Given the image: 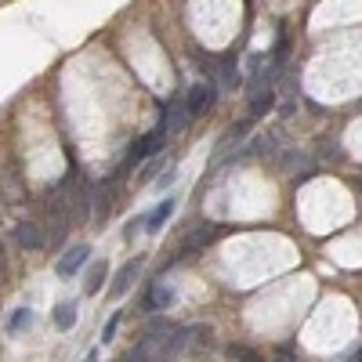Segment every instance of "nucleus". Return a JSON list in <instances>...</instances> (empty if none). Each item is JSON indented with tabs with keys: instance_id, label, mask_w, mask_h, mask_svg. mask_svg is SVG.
I'll return each instance as SVG.
<instances>
[{
	"instance_id": "nucleus-11",
	"label": "nucleus",
	"mask_w": 362,
	"mask_h": 362,
	"mask_svg": "<svg viewBox=\"0 0 362 362\" xmlns=\"http://www.w3.org/2000/svg\"><path fill=\"white\" fill-rule=\"evenodd\" d=\"M54 326L58 329H73L76 326V300H66V305L54 308Z\"/></svg>"
},
{
	"instance_id": "nucleus-9",
	"label": "nucleus",
	"mask_w": 362,
	"mask_h": 362,
	"mask_svg": "<svg viewBox=\"0 0 362 362\" xmlns=\"http://www.w3.org/2000/svg\"><path fill=\"white\" fill-rule=\"evenodd\" d=\"M272 105H276V90H272V87H264V90H250V119L264 116Z\"/></svg>"
},
{
	"instance_id": "nucleus-15",
	"label": "nucleus",
	"mask_w": 362,
	"mask_h": 362,
	"mask_svg": "<svg viewBox=\"0 0 362 362\" xmlns=\"http://www.w3.org/2000/svg\"><path fill=\"white\" fill-rule=\"evenodd\" d=\"M228 355H232L235 362H261V355H257V351H250V348H239V344H235V348H228Z\"/></svg>"
},
{
	"instance_id": "nucleus-17",
	"label": "nucleus",
	"mask_w": 362,
	"mask_h": 362,
	"mask_svg": "<svg viewBox=\"0 0 362 362\" xmlns=\"http://www.w3.org/2000/svg\"><path fill=\"white\" fill-rule=\"evenodd\" d=\"M0 272H4V243H0Z\"/></svg>"
},
{
	"instance_id": "nucleus-1",
	"label": "nucleus",
	"mask_w": 362,
	"mask_h": 362,
	"mask_svg": "<svg viewBox=\"0 0 362 362\" xmlns=\"http://www.w3.org/2000/svg\"><path fill=\"white\" fill-rule=\"evenodd\" d=\"M163 145H167V127L160 124L156 131H148L134 148H131V153H127V163H124V174L138 163V160H145V156H156V153H163Z\"/></svg>"
},
{
	"instance_id": "nucleus-12",
	"label": "nucleus",
	"mask_w": 362,
	"mask_h": 362,
	"mask_svg": "<svg viewBox=\"0 0 362 362\" xmlns=\"http://www.w3.org/2000/svg\"><path fill=\"white\" fill-rule=\"evenodd\" d=\"M33 322V312L29 308H18V312H11V319H8V334H22V329Z\"/></svg>"
},
{
	"instance_id": "nucleus-10",
	"label": "nucleus",
	"mask_w": 362,
	"mask_h": 362,
	"mask_svg": "<svg viewBox=\"0 0 362 362\" xmlns=\"http://www.w3.org/2000/svg\"><path fill=\"white\" fill-rule=\"evenodd\" d=\"M170 214H174V199H163V203L153 210V214L145 218V232H160V228H163V221H167Z\"/></svg>"
},
{
	"instance_id": "nucleus-5",
	"label": "nucleus",
	"mask_w": 362,
	"mask_h": 362,
	"mask_svg": "<svg viewBox=\"0 0 362 362\" xmlns=\"http://www.w3.org/2000/svg\"><path fill=\"white\" fill-rule=\"evenodd\" d=\"M87 257H90V247H83V243H76V247H69L62 257H58V264H54V272H58V276H62V279H73L76 276V272L87 264Z\"/></svg>"
},
{
	"instance_id": "nucleus-6",
	"label": "nucleus",
	"mask_w": 362,
	"mask_h": 362,
	"mask_svg": "<svg viewBox=\"0 0 362 362\" xmlns=\"http://www.w3.org/2000/svg\"><path fill=\"white\" fill-rule=\"evenodd\" d=\"M15 243H18V250H40V247L47 243L44 225H37V221H22V225H15Z\"/></svg>"
},
{
	"instance_id": "nucleus-8",
	"label": "nucleus",
	"mask_w": 362,
	"mask_h": 362,
	"mask_svg": "<svg viewBox=\"0 0 362 362\" xmlns=\"http://www.w3.org/2000/svg\"><path fill=\"white\" fill-rule=\"evenodd\" d=\"M170 305H174V290H170V283H153V290H148V297H145V308L167 312Z\"/></svg>"
},
{
	"instance_id": "nucleus-13",
	"label": "nucleus",
	"mask_w": 362,
	"mask_h": 362,
	"mask_svg": "<svg viewBox=\"0 0 362 362\" xmlns=\"http://www.w3.org/2000/svg\"><path fill=\"white\" fill-rule=\"evenodd\" d=\"M279 163H283V170H286V174H293L297 167H305L308 160H305V153H293V148H290V153H283V156H279Z\"/></svg>"
},
{
	"instance_id": "nucleus-14",
	"label": "nucleus",
	"mask_w": 362,
	"mask_h": 362,
	"mask_svg": "<svg viewBox=\"0 0 362 362\" xmlns=\"http://www.w3.org/2000/svg\"><path fill=\"white\" fill-rule=\"evenodd\" d=\"M221 83H225V87H235V83H239V73H235V58H232V54H228L225 62H221Z\"/></svg>"
},
{
	"instance_id": "nucleus-16",
	"label": "nucleus",
	"mask_w": 362,
	"mask_h": 362,
	"mask_svg": "<svg viewBox=\"0 0 362 362\" xmlns=\"http://www.w3.org/2000/svg\"><path fill=\"white\" fill-rule=\"evenodd\" d=\"M119 319H124V315L116 312V315H112V319L105 322V329H102V341H112V337H116V329H119Z\"/></svg>"
},
{
	"instance_id": "nucleus-2",
	"label": "nucleus",
	"mask_w": 362,
	"mask_h": 362,
	"mask_svg": "<svg viewBox=\"0 0 362 362\" xmlns=\"http://www.w3.org/2000/svg\"><path fill=\"white\" fill-rule=\"evenodd\" d=\"M189 109H185V95H181V90H177V95L167 102V109H163V127H167V134H177V131H185L189 127Z\"/></svg>"
},
{
	"instance_id": "nucleus-3",
	"label": "nucleus",
	"mask_w": 362,
	"mask_h": 362,
	"mask_svg": "<svg viewBox=\"0 0 362 362\" xmlns=\"http://www.w3.org/2000/svg\"><path fill=\"white\" fill-rule=\"evenodd\" d=\"M214 98H218V87H214V83H196V87H189V95H185L189 116H203L210 105H214Z\"/></svg>"
},
{
	"instance_id": "nucleus-7",
	"label": "nucleus",
	"mask_w": 362,
	"mask_h": 362,
	"mask_svg": "<svg viewBox=\"0 0 362 362\" xmlns=\"http://www.w3.org/2000/svg\"><path fill=\"white\" fill-rule=\"evenodd\" d=\"M105 279H109V264H105V261H95V264L87 268V276H83V293H87V297L102 293Z\"/></svg>"
},
{
	"instance_id": "nucleus-4",
	"label": "nucleus",
	"mask_w": 362,
	"mask_h": 362,
	"mask_svg": "<svg viewBox=\"0 0 362 362\" xmlns=\"http://www.w3.org/2000/svg\"><path fill=\"white\" fill-rule=\"evenodd\" d=\"M138 276H141V257H131L124 268L116 272V279H112V286H109V297H112V300H119V297H124V293L138 283Z\"/></svg>"
}]
</instances>
